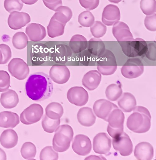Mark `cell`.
<instances>
[{"label":"cell","instance_id":"ffe728a7","mask_svg":"<svg viewBox=\"0 0 156 160\" xmlns=\"http://www.w3.org/2000/svg\"><path fill=\"white\" fill-rule=\"evenodd\" d=\"M25 32L29 40L38 42L43 40L46 36L45 28L39 23H32L27 26Z\"/></svg>","mask_w":156,"mask_h":160},{"label":"cell","instance_id":"b9f144b4","mask_svg":"<svg viewBox=\"0 0 156 160\" xmlns=\"http://www.w3.org/2000/svg\"><path fill=\"white\" fill-rule=\"evenodd\" d=\"M4 7L9 13L13 11H20L23 6L21 0H5Z\"/></svg>","mask_w":156,"mask_h":160},{"label":"cell","instance_id":"83f0119b","mask_svg":"<svg viewBox=\"0 0 156 160\" xmlns=\"http://www.w3.org/2000/svg\"><path fill=\"white\" fill-rule=\"evenodd\" d=\"M65 25L66 24L52 16L47 27L48 35L51 38H54L63 35L64 33Z\"/></svg>","mask_w":156,"mask_h":160},{"label":"cell","instance_id":"9c48e42d","mask_svg":"<svg viewBox=\"0 0 156 160\" xmlns=\"http://www.w3.org/2000/svg\"><path fill=\"white\" fill-rule=\"evenodd\" d=\"M8 70L11 75L19 80L27 78L29 73L28 65L22 59L14 58L8 65Z\"/></svg>","mask_w":156,"mask_h":160},{"label":"cell","instance_id":"f5cc1de1","mask_svg":"<svg viewBox=\"0 0 156 160\" xmlns=\"http://www.w3.org/2000/svg\"><path fill=\"white\" fill-rule=\"evenodd\" d=\"M109 2L115 3H117L120 2L122 0H108Z\"/></svg>","mask_w":156,"mask_h":160},{"label":"cell","instance_id":"6da1fadb","mask_svg":"<svg viewBox=\"0 0 156 160\" xmlns=\"http://www.w3.org/2000/svg\"><path fill=\"white\" fill-rule=\"evenodd\" d=\"M53 89V83L50 77L43 72L31 74L25 84L27 95L35 101H42L49 98Z\"/></svg>","mask_w":156,"mask_h":160},{"label":"cell","instance_id":"816d5d0a","mask_svg":"<svg viewBox=\"0 0 156 160\" xmlns=\"http://www.w3.org/2000/svg\"><path fill=\"white\" fill-rule=\"evenodd\" d=\"M38 0H21L22 2L27 5H32L36 2Z\"/></svg>","mask_w":156,"mask_h":160},{"label":"cell","instance_id":"d590c367","mask_svg":"<svg viewBox=\"0 0 156 160\" xmlns=\"http://www.w3.org/2000/svg\"><path fill=\"white\" fill-rule=\"evenodd\" d=\"M60 123V119L54 120L49 118L45 114L42 121V125L46 132L52 133L54 132Z\"/></svg>","mask_w":156,"mask_h":160},{"label":"cell","instance_id":"d6986e66","mask_svg":"<svg viewBox=\"0 0 156 160\" xmlns=\"http://www.w3.org/2000/svg\"><path fill=\"white\" fill-rule=\"evenodd\" d=\"M112 33L118 42L126 41L133 38L128 26L123 22L119 21L113 25Z\"/></svg>","mask_w":156,"mask_h":160},{"label":"cell","instance_id":"e575fe53","mask_svg":"<svg viewBox=\"0 0 156 160\" xmlns=\"http://www.w3.org/2000/svg\"><path fill=\"white\" fill-rule=\"evenodd\" d=\"M12 42L15 48L18 49H22L27 45L28 42V37L24 32H18L13 36Z\"/></svg>","mask_w":156,"mask_h":160},{"label":"cell","instance_id":"7402d4cb","mask_svg":"<svg viewBox=\"0 0 156 160\" xmlns=\"http://www.w3.org/2000/svg\"><path fill=\"white\" fill-rule=\"evenodd\" d=\"M101 78V75L98 71L90 70L83 76L82 81V85L88 90H93L98 86Z\"/></svg>","mask_w":156,"mask_h":160},{"label":"cell","instance_id":"8d00e7d4","mask_svg":"<svg viewBox=\"0 0 156 160\" xmlns=\"http://www.w3.org/2000/svg\"><path fill=\"white\" fill-rule=\"evenodd\" d=\"M35 146L31 142H26L23 145L21 149L22 157L26 159H31L34 158L36 153Z\"/></svg>","mask_w":156,"mask_h":160},{"label":"cell","instance_id":"5b68a950","mask_svg":"<svg viewBox=\"0 0 156 160\" xmlns=\"http://www.w3.org/2000/svg\"><path fill=\"white\" fill-rule=\"evenodd\" d=\"M124 118V113L118 107L113 109L108 115L106 120L108 122L107 131L112 138L123 132Z\"/></svg>","mask_w":156,"mask_h":160},{"label":"cell","instance_id":"8992f818","mask_svg":"<svg viewBox=\"0 0 156 160\" xmlns=\"http://www.w3.org/2000/svg\"><path fill=\"white\" fill-rule=\"evenodd\" d=\"M143 71V64L138 58H132L128 59L121 70L122 75L128 79L134 78L140 76Z\"/></svg>","mask_w":156,"mask_h":160},{"label":"cell","instance_id":"4316f807","mask_svg":"<svg viewBox=\"0 0 156 160\" xmlns=\"http://www.w3.org/2000/svg\"><path fill=\"white\" fill-rule=\"evenodd\" d=\"M118 101L119 108L125 112H129L133 110L137 105L134 96L131 93L124 92Z\"/></svg>","mask_w":156,"mask_h":160},{"label":"cell","instance_id":"60d3db41","mask_svg":"<svg viewBox=\"0 0 156 160\" xmlns=\"http://www.w3.org/2000/svg\"><path fill=\"white\" fill-rule=\"evenodd\" d=\"M39 157L41 160H57L58 154L53 149L52 147L47 146L42 149Z\"/></svg>","mask_w":156,"mask_h":160},{"label":"cell","instance_id":"4fadbf2b","mask_svg":"<svg viewBox=\"0 0 156 160\" xmlns=\"http://www.w3.org/2000/svg\"><path fill=\"white\" fill-rule=\"evenodd\" d=\"M72 148L73 151L80 156H85L90 152L92 144L89 138L83 134L76 135L72 143Z\"/></svg>","mask_w":156,"mask_h":160},{"label":"cell","instance_id":"2e32d148","mask_svg":"<svg viewBox=\"0 0 156 160\" xmlns=\"http://www.w3.org/2000/svg\"><path fill=\"white\" fill-rule=\"evenodd\" d=\"M118 107L116 104L110 101L104 99H101L95 102L93 108L97 117L106 121L112 110Z\"/></svg>","mask_w":156,"mask_h":160},{"label":"cell","instance_id":"4dcf8cb0","mask_svg":"<svg viewBox=\"0 0 156 160\" xmlns=\"http://www.w3.org/2000/svg\"><path fill=\"white\" fill-rule=\"evenodd\" d=\"M98 66H117L115 55L110 50L105 49L104 51L96 58Z\"/></svg>","mask_w":156,"mask_h":160},{"label":"cell","instance_id":"30bf717a","mask_svg":"<svg viewBox=\"0 0 156 160\" xmlns=\"http://www.w3.org/2000/svg\"><path fill=\"white\" fill-rule=\"evenodd\" d=\"M67 98L71 103L77 106H82L87 102L88 95L87 91L83 87L74 86L68 90Z\"/></svg>","mask_w":156,"mask_h":160},{"label":"cell","instance_id":"3957f363","mask_svg":"<svg viewBox=\"0 0 156 160\" xmlns=\"http://www.w3.org/2000/svg\"><path fill=\"white\" fill-rule=\"evenodd\" d=\"M55 131L53 140V149L59 152H65L70 146L73 135V129L69 125L63 124L58 127Z\"/></svg>","mask_w":156,"mask_h":160},{"label":"cell","instance_id":"ac0fdd59","mask_svg":"<svg viewBox=\"0 0 156 160\" xmlns=\"http://www.w3.org/2000/svg\"><path fill=\"white\" fill-rule=\"evenodd\" d=\"M120 13L118 7L110 4L104 8L102 15V22L107 26H112L119 21Z\"/></svg>","mask_w":156,"mask_h":160},{"label":"cell","instance_id":"f1b7e54d","mask_svg":"<svg viewBox=\"0 0 156 160\" xmlns=\"http://www.w3.org/2000/svg\"><path fill=\"white\" fill-rule=\"evenodd\" d=\"M88 42L86 38L80 34L73 36L69 43V46L74 53H78L85 50L88 46Z\"/></svg>","mask_w":156,"mask_h":160},{"label":"cell","instance_id":"ee69618b","mask_svg":"<svg viewBox=\"0 0 156 160\" xmlns=\"http://www.w3.org/2000/svg\"><path fill=\"white\" fill-rule=\"evenodd\" d=\"M144 24L146 28L151 31H155L156 27V13L147 16L145 18Z\"/></svg>","mask_w":156,"mask_h":160},{"label":"cell","instance_id":"484cf974","mask_svg":"<svg viewBox=\"0 0 156 160\" xmlns=\"http://www.w3.org/2000/svg\"><path fill=\"white\" fill-rule=\"evenodd\" d=\"M18 141V137L16 132L11 129L4 130L0 137L1 145L6 148H11L15 146Z\"/></svg>","mask_w":156,"mask_h":160},{"label":"cell","instance_id":"44dd1931","mask_svg":"<svg viewBox=\"0 0 156 160\" xmlns=\"http://www.w3.org/2000/svg\"><path fill=\"white\" fill-rule=\"evenodd\" d=\"M134 155L138 160H151L153 156V147L151 144L147 142H140L135 147Z\"/></svg>","mask_w":156,"mask_h":160},{"label":"cell","instance_id":"1f68e13d","mask_svg":"<svg viewBox=\"0 0 156 160\" xmlns=\"http://www.w3.org/2000/svg\"><path fill=\"white\" fill-rule=\"evenodd\" d=\"M46 115L49 118L54 120L59 119L63 113L62 105L57 102H52L49 104L45 108Z\"/></svg>","mask_w":156,"mask_h":160},{"label":"cell","instance_id":"d6a6232c","mask_svg":"<svg viewBox=\"0 0 156 160\" xmlns=\"http://www.w3.org/2000/svg\"><path fill=\"white\" fill-rule=\"evenodd\" d=\"M55 12L52 16L65 24L72 17L73 13L71 9L66 6H61L59 7L56 9Z\"/></svg>","mask_w":156,"mask_h":160},{"label":"cell","instance_id":"277c9868","mask_svg":"<svg viewBox=\"0 0 156 160\" xmlns=\"http://www.w3.org/2000/svg\"><path fill=\"white\" fill-rule=\"evenodd\" d=\"M118 42L123 52L129 57L144 56L148 49L146 42L139 38Z\"/></svg>","mask_w":156,"mask_h":160},{"label":"cell","instance_id":"9a60e30c","mask_svg":"<svg viewBox=\"0 0 156 160\" xmlns=\"http://www.w3.org/2000/svg\"><path fill=\"white\" fill-rule=\"evenodd\" d=\"M72 51L70 47L64 44L54 46L52 50L50 57L51 60L58 63L66 62L72 56Z\"/></svg>","mask_w":156,"mask_h":160},{"label":"cell","instance_id":"52a82bcc","mask_svg":"<svg viewBox=\"0 0 156 160\" xmlns=\"http://www.w3.org/2000/svg\"><path fill=\"white\" fill-rule=\"evenodd\" d=\"M43 113V109L40 105L33 104L25 109L21 113L20 120L24 124H32L39 121Z\"/></svg>","mask_w":156,"mask_h":160},{"label":"cell","instance_id":"7dc6e473","mask_svg":"<svg viewBox=\"0 0 156 160\" xmlns=\"http://www.w3.org/2000/svg\"><path fill=\"white\" fill-rule=\"evenodd\" d=\"M81 6L85 9L91 10L95 9L98 6L99 0H79Z\"/></svg>","mask_w":156,"mask_h":160},{"label":"cell","instance_id":"74e56055","mask_svg":"<svg viewBox=\"0 0 156 160\" xmlns=\"http://www.w3.org/2000/svg\"><path fill=\"white\" fill-rule=\"evenodd\" d=\"M94 16L88 11L82 12L78 17V22L81 25L85 27H91L94 23Z\"/></svg>","mask_w":156,"mask_h":160},{"label":"cell","instance_id":"7bdbcfd3","mask_svg":"<svg viewBox=\"0 0 156 160\" xmlns=\"http://www.w3.org/2000/svg\"><path fill=\"white\" fill-rule=\"evenodd\" d=\"M10 83V77L8 73L4 70H0V92L8 89Z\"/></svg>","mask_w":156,"mask_h":160},{"label":"cell","instance_id":"d4e9b609","mask_svg":"<svg viewBox=\"0 0 156 160\" xmlns=\"http://www.w3.org/2000/svg\"><path fill=\"white\" fill-rule=\"evenodd\" d=\"M0 102L5 108L10 109L16 107L19 102L18 95L14 90L9 89L2 93Z\"/></svg>","mask_w":156,"mask_h":160},{"label":"cell","instance_id":"7a4b0ae2","mask_svg":"<svg viewBox=\"0 0 156 160\" xmlns=\"http://www.w3.org/2000/svg\"><path fill=\"white\" fill-rule=\"evenodd\" d=\"M133 112L128 118L127 121L128 128L137 133L148 131L151 126V116L149 112L146 108L136 106Z\"/></svg>","mask_w":156,"mask_h":160},{"label":"cell","instance_id":"ba28073f","mask_svg":"<svg viewBox=\"0 0 156 160\" xmlns=\"http://www.w3.org/2000/svg\"><path fill=\"white\" fill-rule=\"evenodd\" d=\"M112 143L114 149L122 156H129L132 152V142L128 135L124 132L113 138Z\"/></svg>","mask_w":156,"mask_h":160},{"label":"cell","instance_id":"cb8c5ba5","mask_svg":"<svg viewBox=\"0 0 156 160\" xmlns=\"http://www.w3.org/2000/svg\"><path fill=\"white\" fill-rule=\"evenodd\" d=\"M19 123V117L16 113L7 111L0 112V127L13 128Z\"/></svg>","mask_w":156,"mask_h":160},{"label":"cell","instance_id":"8fae6325","mask_svg":"<svg viewBox=\"0 0 156 160\" xmlns=\"http://www.w3.org/2000/svg\"><path fill=\"white\" fill-rule=\"evenodd\" d=\"M111 148V139L105 132L97 134L94 138L93 148L94 152L99 154L107 155Z\"/></svg>","mask_w":156,"mask_h":160},{"label":"cell","instance_id":"db71d44e","mask_svg":"<svg viewBox=\"0 0 156 160\" xmlns=\"http://www.w3.org/2000/svg\"><path fill=\"white\" fill-rule=\"evenodd\" d=\"M3 60V57L2 52L0 49V64H1Z\"/></svg>","mask_w":156,"mask_h":160},{"label":"cell","instance_id":"836d02e7","mask_svg":"<svg viewBox=\"0 0 156 160\" xmlns=\"http://www.w3.org/2000/svg\"><path fill=\"white\" fill-rule=\"evenodd\" d=\"M121 84L119 82L109 85L105 90L106 97L109 100L114 101L119 98L122 94Z\"/></svg>","mask_w":156,"mask_h":160},{"label":"cell","instance_id":"f35d334b","mask_svg":"<svg viewBox=\"0 0 156 160\" xmlns=\"http://www.w3.org/2000/svg\"><path fill=\"white\" fill-rule=\"evenodd\" d=\"M140 7L143 13L147 16L152 15L156 12V1L141 0Z\"/></svg>","mask_w":156,"mask_h":160},{"label":"cell","instance_id":"f6af8a7d","mask_svg":"<svg viewBox=\"0 0 156 160\" xmlns=\"http://www.w3.org/2000/svg\"><path fill=\"white\" fill-rule=\"evenodd\" d=\"M0 49L3 55V60L1 64L7 63L12 57V52L9 47L5 44H0Z\"/></svg>","mask_w":156,"mask_h":160},{"label":"cell","instance_id":"681fc988","mask_svg":"<svg viewBox=\"0 0 156 160\" xmlns=\"http://www.w3.org/2000/svg\"><path fill=\"white\" fill-rule=\"evenodd\" d=\"M43 1L47 8L54 11L62 5V0H43Z\"/></svg>","mask_w":156,"mask_h":160},{"label":"cell","instance_id":"7c38bea8","mask_svg":"<svg viewBox=\"0 0 156 160\" xmlns=\"http://www.w3.org/2000/svg\"><path fill=\"white\" fill-rule=\"evenodd\" d=\"M49 51L47 46L43 43H38L33 46L30 53L32 64L39 65L46 62L49 57Z\"/></svg>","mask_w":156,"mask_h":160},{"label":"cell","instance_id":"603a6c76","mask_svg":"<svg viewBox=\"0 0 156 160\" xmlns=\"http://www.w3.org/2000/svg\"><path fill=\"white\" fill-rule=\"evenodd\" d=\"M77 118L78 122L85 127H90L93 125L96 119L92 109L88 107L80 108L77 113Z\"/></svg>","mask_w":156,"mask_h":160},{"label":"cell","instance_id":"bcb514c9","mask_svg":"<svg viewBox=\"0 0 156 160\" xmlns=\"http://www.w3.org/2000/svg\"><path fill=\"white\" fill-rule=\"evenodd\" d=\"M148 49L145 56L151 60H156V42H146Z\"/></svg>","mask_w":156,"mask_h":160},{"label":"cell","instance_id":"5bb4252c","mask_svg":"<svg viewBox=\"0 0 156 160\" xmlns=\"http://www.w3.org/2000/svg\"><path fill=\"white\" fill-rule=\"evenodd\" d=\"M49 76L54 82L58 84H63L69 80L70 72L66 66L53 65L50 69Z\"/></svg>","mask_w":156,"mask_h":160},{"label":"cell","instance_id":"e0dca14e","mask_svg":"<svg viewBox=\"0 0 156 160\" xmlns=\"http://www.w3.org/2000/svg\"><path fill=\"white\" fill-rule=\"evenodd\" d=\"M31 21L29 15L24 12L14 11L11 12L8 20L9 27L13 30L20 29Z\"/></svg>","mask_w":156,"mask_h":160},{"label":"cell","instance_id":"f907efd6","mask_svg":"<svg viewBox=\"0 0 156 160\" xmlns=\"http://www.w3.org/2000/svg\"><path fill=\"white\" fill-rule=\"evenodd\" d=\"M7 156L5 152L0 148V160H6Z\"/></svg>","mask_w":156,"mask_h":160},{"label":"cell","instance_id":"f546056e","mask_svg":"<svg viewBox=\"0 0 156 160\" xmlns=\"http://www.w3.org/2000/svg\"><path fill=\"white\" fill-rule=\"evenodd\" d=\"M87 48L88 52L96 57L101 54L106 49L103 41L95 38H92L89 40Z\"/></svg>","mask_w":156,"mask_h":160},{"label":"cell","instance_id":"c3c4849f","mask_svg":"<svg viewBox=\"0 0 156 160\" xmlns=\"http://www.w3.org/2000/svg\"><path fill=\"white\" fill-rule=\"evenodd\" d=\"M117 68V66H97V67L99 72L103 75H108L113 74L116 70Z\"/></svg>","mask_w":156,"mask_h":160},{"label":"cell","instance_id":"ab89813d","mask_svg":"<svg viewBox=\"0 0 156 160\" xmlns=\"http://www.w3.org/2000/svg\"><path fill=\"white\" fill-rule=\"evenodd\" d=\"M90 27V30L92 35L95 38L102 37L107 31L106 26L99 21H96Z\"/></svg>","mask_w":156,"mask_h":160}]
</instances>
